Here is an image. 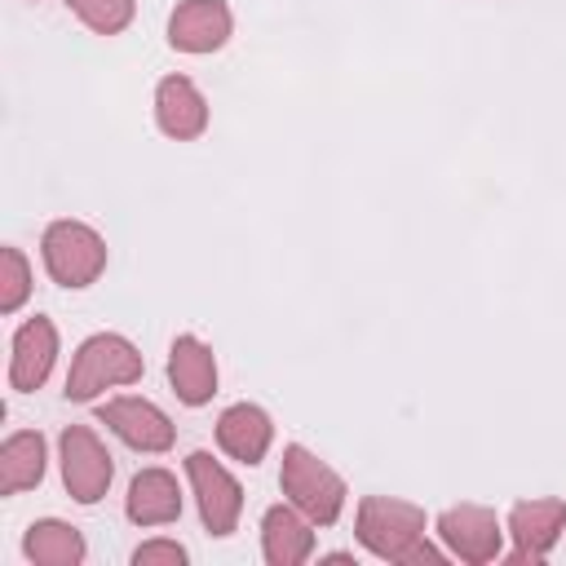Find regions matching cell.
Here are the masks:
<instances>
[{
    "label": "cell",
    "mask_w": 566,
    "mask_h": 566,
    "mask_svg": "<svg viewBox=\"0 0 566 566\" xmlns=\"http://www.w3.org/2000/svg\"><path fill=\"white\" fill-rule=\"evenodd\" d=\"M142 371H146V363H142V354H137V345H133L128 336H119V332H97V336H88V340L75 349V358H71L66 398H71V402H88V398H97V394H106V389H115V385L142 380Z\"/></svg>",
    "instance_id": "1"
},
{
    "label": "cell",
    "mask_w": 566,
    "mask_h": 566,
    "mask_svg": "<svg viewBox=\"0 0 566 566\" xmlns=\"http://www.w3.org/2000/svg\"><path fill=\"white\" fill-rule=\"evenodd\" d=\"M279 486L287 495V504H296L314 526H332L345 509V482L336 469H327L314 451H305L301 442L283 447V469H279Z\"/></svg>",
    "instance_id": "2"
},
{
    "label": "cell",
    "mask_w": 566,
    "mask_h": 566,
    "mask_svg": "<svg viewBox=\"0 0 566 566\" xmlns=\"http://www.w3.org/2000/svg\"><path fill=\"white\" fill-rule=\"evenodd\" d=\"M424 539V509L389 495H367L358 504V544L385 562H411L416 544Z\"/></svg>",
    "instance_id": "3"
},
{
    "label": "cell",
    "mask_w": 566,
    "mask_h": 566,
    "mask_svg": "<svg viewBox=\"0 0 566 566\" xmlns=\"http://www.w3.org/2000/svg\"><path fill=\"white\" fill-rule=\"evenodd\" d=\"M40 256L53 283L62 287H88L106 270V239L84 221H53L40 239Z\"/></svg>",
    "instance_id": "4"
},
{
    "label": "cell",
    "mask_w": 566,
    "mask_h": 566,
    "mask_svg": "<svg viewBox=\"0 0 566 566\" xmlns=\"http://www.w3.org/2000/svg\"><path fill=\"white\" fill-rule=\"evenodd\" d=\"M57 451H62V482H66L71 500L97 504L115 478V464H111V451L102 447V438L88 424H66L57 438Z\"/></svg>",
    "instance_id": "5"
},
{
    "label": "cell",
    "mask_w": 566,
    "mask_h": 566,
    "mask_svg": "<svg viewBox=\"0 0 566 566\" xmlns=\"http://www.w3.org/2000/svg\"><path fill=\"white\" fill-rule=\"evenodd\" d=\"M186 478L195 486L203 531L208 535H230L239 526V513H243V486L234 482V473L226 464H217L208 451H190L186 455Z\"/></svg>",
    "instance_id": "6"
},
{
    "label": "cell",
    "mask_w": 566,
    "mask_h": 566,
    "mask_svg": "<svg viewBox=\"0 0 566 566\" xmlns=\"http://www.w3.org/2000/svg\"><path fill=\"white\" fill-rule=\"evenodd\" d=\"M97 420H102L119 442H128L133 451H146V455L168 451L172 438H177L172 420H168L150 398H111V402L97 407Z\"/></svg>",
    "instance_id": "7"
},
{
    "label": "cell",
    "mask_w": 566,
    "mask_h": 566,
    "mask_svg": "<svg viewBox=\"0 0 566 566\" xmlns=\"http://www.w3.org/2000/svg\"><path fill=\"white\" fill-rule=\"evenodd\" d=\"M438 535L447 544L451 557L469 562V566H482V562H495L500 557V517L482 504H451L442 517H438Z\"/></svg>",
    "instance_id": "8"
},
{
    "label": "cell",
    "mask_w": 566,
    "mask_h": 566,
    "mask_svg": "<svg viewBox=\"0 0 566 566\" xmlns=\"http://www.w3.org/2000/svg\"><path fill=\"white\" fill-rule=\"evenodd\" d=\"M53 363H57V327H53L44 314H35V318H27V323L13 332L9 385H13L18 394H31V389H40V385L49 380Z\"/></svg>",
    "instance_id": "9"
},
{
    "label": "cell",
    "mask_w": 566,
    "mask_h": 566,
    "mask_svg": "<svg viewBox=\"0 0 566 566\" xmlns=\"http://www.w3.org/2000/svg\"><path fill=\"white\" fill-rule=\"evenodd\" d=\"M230 9L226 0H181L168 18V44L181 53H212L230 40Z\"/></svg>",
    "instance_id": "10"
},
{
    "label": "cell",
    "mask_w": 566,
    "mask_h": 566,
    "mask_svg": "<svg viewBox=\"0 0 566 566\" xmlns=\"http://www.w3.org/2000/svg\"><path fill=\"white\" fill-rule=\"evenodd\" d=\"M566 531V504L562 500H522L509 513V535H513V557L517 562H539Z\"/></svg>",
    "instance_id": "11"
},
{
    "label": "cell",
    "mask_w": 566,
    "mask_h": 566,
    "mask_svg": "<svg viewBox=\"0 0 566 566\" xmlns=\"http://www.w3.org/2000/svg\"><path fill=\"white\" fill-rule=\"evenodd\" d=\"M155 119L172 142H190L208 128V102L190 75H164L155 88Z\"/></svg>",
    "instance_id": "12"
},
{
    "label": "cell",
    "mask_w": 566,
    "mask_h": 566,
    "mask_svg": "<svg viewBox=\"0 0 566 566\" xmlns=\"http://www.w3.org/2000/svg\"><path fill=\"white\" fill-rule=\"evenodd\" d=\"M168 385L186 407H203L217 394V358L199 336H177L168 349Z\"/></svg>",
    "instance_id": "13"
},
{
    "label": "cell",
    "mask_w": 566,
    "mask_h": 566,
    "mask_svg": "<svg viewBox=\"0 0 566 566\" xmlns=\"http://www.w3.org/2000/svg\"><path fill=\"white\" fill-rule=\"evenodd\" d=\"M274 442V424L256 402H234L217 416V447L239 464H261Z\"/></svg>",
    "instance_id": "14"
},
{
    "label": "cell",
    "mask_w": 566,
    "mask_h": 566,
    "mask_svg": "<svg viewBox=\"0 0 566 566\" xmlns=\"http://www.w3.org/2000/svg\"><path fill=\"white\" fill-rule=\"evenodd\" d=\"M261 553L270 566H301L314 553V522L296 504H274L261 517Z\"/></svg>",
    "instance_id": "15"
},
{
    "label": "cell",
    "mask_w": 566,
    "mask_h": 566,
    "mask_svg": "<svg viewBox=\"0 0 566 566\" xmlns=\"http://www.w3.org/2000/svg\"><path fill=\"white\" fill-rule=\"evenodd\" d=\"M124 513L137 526H168V522H177L181 517L177 478L168 469H142V473H133L128 495H124Z\"/></svg>",
    "instance_id": "16"
},
{
    "label": "cell",
    "mask_w": 566,
    "mask_h": 566,
    "mask_svg": "<svg viewBox=\"0 0 566 566\" xmlns=\"http://www.w3.org/2000/svg\"><path fill=\"white\" fill-rule=\"evenodd\" d=\"M40 478H44V438L31 429L9 433L0 447V491L18 495L27 486H40Z\"/></svg>",
    "instance_id": "17"
},
{
    "label": "cell",
    "mask_w": 566,
    "mask_h": 566,
    "mask_svg": "<svg viewBox=\"0 0 566 566\" xmlns=\"http://www.w3.org/2000/svg\"><path fill=\"white\" fill-rule=\"evenodd\" d=\"M22 553L35 566H75V562H84V535L75 526L57 522V517H44V522H31L27 526Z\"/></svg>",
    "instance_id": "18"
},
{
    "label": "cell",
    "mask_w": 566,
    "mask_h": 566,
    "mask_svg": "<svg viewBox=\"0 0 566 566\" xmlns=\"http://www.w3.org/2000/svg\"><path fill=\"white\" fill-rule=\"evenodd\" d=\"M66 4L97 35H119L133 22V13H137V0H66Z\"/></svg>",
    "instance_id": "19"
},
{
    "label": "cell",
    "mask_w": 566,
    "mask_h": 566,
    "mask_svg": "<svg viewBox=\"0 0 566 566\" xmlns=\"http://www.w3.org/2000/svg\"><path fill=\"white\" fill-rule=\"evenodd\" d=\"M27 296H31V265L18 248H4L0 252V310L13 314Z\"/></svg>",
    "instance_id": "20"
},
{
    "label": "cell",
    "mask_w": 566,
    "mask_h": 566,
    "mask_svg": "<svg viewBox=\"0 0 566 566\" xmlns=\"http://www.w3.org/2000/svg\"><path fill=\"white\" fill-rule=\"evenodd\" d=\"M133 562L137 566H155V562H168V566H181L186 562V548L177 539H146L133 548Z\"/></svg>",
    "instance_id": "21"
}]
</instances>
